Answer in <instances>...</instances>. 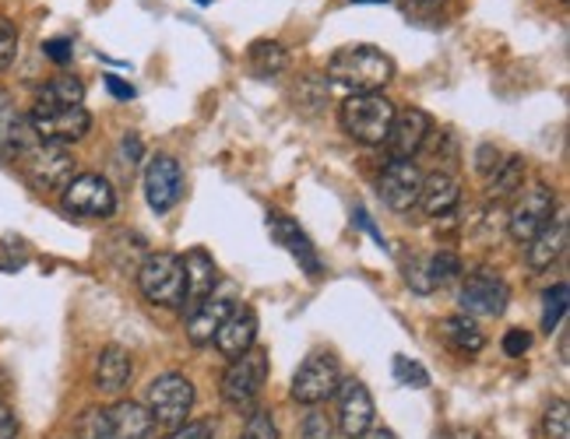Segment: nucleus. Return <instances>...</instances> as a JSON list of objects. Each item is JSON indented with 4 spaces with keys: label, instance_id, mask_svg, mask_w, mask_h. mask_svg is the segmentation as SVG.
Instances as JSON below:
<instances>
[{
    "label": "nucleus",
    "instance_id": "f257e3e1",
    "mask_svg": "<svg viewBox=\"0 0 570 439\" xmlns=\"http://www.w3.org/2000/svg\"><path fill=\"white\" fill-rule=\"evenodd\" d=\"M391 78H394L391 57L381 53L377 47H366V42H356V47H342L332 60H327V81L348 88V96H356V92H381V88Z\"/></svg>",
    "mask_w": 570,
    "mask_h": 439
},
{
    "label": "nucleus",
    "instance_id": "f03ea898",
    "mask_svg": "<svg viewBox=\"0 0 570 439\" xmlns=\"http://www.w3.org/2000/svg\"><path fill=\"white\" fill-rule=\"evenodd\" d=\"M394 102L381 92H356L348 96L338 109V123L342 130L353 141L366 144V148H377L387 141V130H391V120H394Z\"/></svg>",
    "mask_w": 570,
    "mask_h": 439
},
{
    "label": "nucleus",
    "instance_id": "7ed1b4c3",
    "mask_svg": "<svg viewBox=\"0 0 570 439\" xmlns=\"http://www.w3.org/2000/svg\"><path fill=\"white\" fill-rule=\"evenodd\" d=\"M138 289L151 306H166V310H180L184 306V263L177 253H148L138 263Z\"/></svg>",
    "mask_w": 570,
    "mask_h": 439
},
{
    "label": "nucleus",
    "instance_id": "20e7f679",
    "mask_svg": "<svg viewBox=\"0 0 570 439\" xmlns=\"http://www.w3.org/2000/svg\"><path fill=\"white\" fill-rule=\"evenodd\" d=\"M18 166L36 190H63L78 176V162L68 144L53 141H36L32 148H26L18 156Z\"/></svg>",
    "mask_w": 570,
    "mask_h": 439
},
{
    "label": "nucleus",
    "instance_id": "39448f33",
    "mask_svg": "<svg viewBox=\"0 0 570 439\" xmlns=\"http://www.w3.org/2000/svg\"><path fill=\"white\" fill-rule=\"evenodd\" d=\"M29 123H32L39 141L75 144L81 138H89L92 113L81 102L78 106H68V102H42V99H36L32 102V113H29Z\"/></svg>",
    "mask_w": 570,
    "mask_h": 439
},
{
    "label": "nucleus",
    "instance_id": "423d86ee",
    "mask_svg": "<svg viewBox=\"0 0 570 439\" xmlns=\"http://www.w3.org/2000/svg\"><path fill=\"white\" fill-rule=\"evenodd\" d=\"M151 422L163 426V429H177L190 419V408H194V383L184 377V372H163V377L151 380L148 387V401H145Z\"/></svg>",
    "mask_w": 570,
    "mask_h": 439
},
{
    "label": "nucleus",
    "instance_id": "0eeeda50",
    "mask_svg": "<svg viewBox=\"0 0 570 439\" xmlns=\"http://www.w3.org/2000/svg\"><path fill=\"white\" fill-rule=\"evenodd\" d=\"M268 383V351L265 348H247L244 356L229 359V369L223 372V401L233 408H247Z\"/></svg>",
    "mask_w": 570,
    "mask_h": 439
},
{
    "label": "nucleus",
    "instance_id": "6e6552de",
    "mask_svg": "<svg viewBox=\"0 0 570 439\" xmlns=\"http://www.w3.org/2000/svg\"><path fill=\"white\" fill-rule=\"evenodd\" d=\"M557 214V193L546 183H532L521 187L514 193V204L508 211V232L518 239V243H529V239L550 222Z\"/></svg>",
    "mask_w": 570,
    "mask_h": 439
},
{
    "label": "nucleus",
    "instance_id": "1a4fd4ad",
    "mask_svg": "<svg viewBox=\"0 0 570 439\" xmlns=\"http://www.w3.org/2000/svg\"><path fill=\"white\" fill-rule=\"evenodd\" d=\"M60 208L78 218H109L117 211V193L99 172H78L75 180L63 187Z\"/></svg>",
    "mask_w": 570,
    "mask_h": 439
},
{
    "label": "nucleus",
    "instance_id": "9d476101",
    "mask_svg": "<svg viewBox=\"0 0 570 439\" xmlns=\"http://www.w3.org/2000/svg\"><path fill=\"white\" fill-rule=\"evenodd\" d=\"M465 317H500L511 302V289L497 271L479 268L462 281V292H458Z\"/></svg>",
    "mask_w": 570,
    "mask_h": 439
},
{
    "label": "nucleus",
    "instance_id": "9b49d317",
    "mask_svg": "<svg viewBox=\"0 0 570 439\" xmlns=\"http://www.w3.org/2000/svg\"><path fill=\"white\" fill-rule=\"evenodd\" d=\"M338 380H342V369H338L335 356H327V351H314V356L306 359L296 369V377H293V401L321 405L338 390Z\"/></svg>",
    "mask_w": 570,
    "mask_h": 439
},
{
    "label": "nucleus",
    "instance_id": "f8f14e48",
    "mask_svg": "<svg viewBox=\"0 0 570 439\" xmlns=\"http://www.w3.org/2000/svg\"><path fill=\"white\" fill-rule=\"evenodd\" d=\"M420 190H423V172L412 159H391L377 180V193L391 211H412L420 204Z\"/></svg>",
    "mask_w": 570,
    "mask_h": 439
},
{
    "label": "nucleus",
    "instance_id": "ddd939ff",
    "mask_svg": "<svg viewBox=\"0 0 570 439\" xmlns=\"http://www.w3.org/2000/svg\"><path fill=\"white\" fill-rule=\"evenodd\" d=\"M145 201L156 214H166L173 204L180 201V187H184V172L180 162L173 156H151L145 166Z\"/></svg>",
    "mask_w": 570,
    "mask_h": 439
},
{
    "label": "nucleus",
    "instance_id": "4468645a",
    "mask_svg": "<svg viewBox=\"0 0 570 439\" xmlns=\"http://www.w3.org/2000/svg\"><path fill=\"white\" fill-rule=\"evenodd\" d=\"M338 429L348 439H360L374 426V398L363 380H338Z\"/></svg>",
    "mask_w": 570,
    "mask_h": 439
},
{
    "label": "nucleus",
    "instance_id": "2eb2a0df",
    "mask_svg": "<svg viewBox=\"0 0 570 439\" xmlns=\"http://www.w3.org/2000/svg\"><path fill=\"white\" fill-rule=\"evenodd\" d=\"M268 232H272V239L282 247V250H289L296 260H299V268L311 275V278H321V271H324V263H321V257H317V250H314V243H311V236H306L289 214H282V211H272L268 214Z\"/></svg>",
    "mask_w": 570,
    "mask_h": 439
},
{
    "label": "nucleus",
    "instance_id": "dca6fc26",
    "mask_svg": "<svg viewBox=\"0 0 570 439\" xmlns=\"http://www.w3.org/2000/svg\"><path fill=\"white\" fill-rule=\"evenodd\" d=\"M430 130H433L430 113H423V109H402V113H394L391 120L387 148L394 151V159H412L415 151L426 144Z\"/></svg>",
    "mask_w": 570,
    "mask_h": 439
},
{
    "label": "nucleus",
    "instance_id": "f3484780",
    "mask_svg": "<svg viewBox=\"0 0 570 439\" xmlns=\"http://www.w3.org/2000/svg\"><path fill=\"white\" fill-rule=\"evenodd\" d=\"M254 341H257V313L250 306H233V313L215 331V348L223 351L226 359H236V356H244L247 348H254Z\"/></svg>",
    "mask_w": 570,
    "mask_h": 439
},
{
    "label": "nucleus",
    "instance_id": "a211bd4d",
    "mask_svg": "<svg viewBox=\"0 0 570 439\" xmlns=\"http://www.w3.org/2000/svg\"><path fill=\"white\" fill-rule=\"evenodd\" d=\"M130 377H135V362H130L127 348L106 345L99 356H96V366H92V383H96V390L109 393V398H117V393L127 390Z\"/></svg>",
    "mask_w": 570,
    "mask_h": 439
},
{
    "label": "nucleus",
    "instance_id": "6ab92c4d",
    "mask_svg": "<svg viewBox=\"0 0 570 439\" xmlns=\"http://www.w3.org/2000/svg\"><path fill=\"white\" fill-rule=\"evenodd\" d=\"M567 229H570L567 214L557 211V214L550 218V222H546V226L529 239V268H532V271L553 268V263L563 257V250H567Z\"/></svg>",
    "mask_w": 570,
    "mask_h": 439
},
{
    "label": "nucleus",
    "instance_id": "aec40b11",
    "mask_svg": "<svg viewBox=\"0 0 570 439\" xmlns=\"http://www.w3.org/2000/svg\"><path fill=\"white\" fill-rule=\"evenodd\" d=\"M180 263H184V281H187L184 306H187V313H190L197 302H205L208 296H215L218 268H215V260H212L205 250H190V253H184Z\"/></svg>",
    "mask_w": 570,
    "mask_h": 439
},
{
    "label": "nucleus",
    "instance_id": "412c9836",
    "mask_svg": "<svg viewBox=\"0 0 570 439\" xmlns=\"http://www.w3.org/2000/svg\"><path fill=\"white\" fill-rule=\"evenodd\" d=\"M233 306L236 302L226 299V296H208L205 302H197L194 310L187 313V338H190V345H212L215 331L233 313Z\"/></svg>",
    "mask_w": 570,
    "mask_h": 439
},
{
    "label": "nucleus",
    "instance_id": "4be33fe9",
    "mask_svg": "<svg viewBox=\"0 0 570 439\" xmlns=\"http://www.w3.org/2000/svg\"><path fill=\"white\" fill-rule=\"evenodd\" d=\"M462 201V187L451 172H430L423 176V190H420V208L426 214H451Z\"/></svg>",
    "mask_w": 570,
    "mask_h": 439
},
{
    "label": "nucleus",
    "instance_id": "5701e85b",
    "mask_svg": "<svg viewBox=\"0 0 570 439\" xmlns=\"http://www.w3.org/2000/svg\"><path fill=\"white\" fill-rule=\"evenodd\" d=\"M109 419H114L117 439H151V432H156L148 408L138 401H117L109 408Z\"/></svg>",
    "mask_w": 570,
    "mask_h": 439
},
{
    "label": "nucleus",
    "instance_id": "b1692460",
    "mask_svg": "<svg viewBox=\"0 0 570 439\" xmlns=\"http://www.w3.org/2000/svg\"><path fill=\"white\" fill-rule=\"evenodd\" d=\"M441 335L448 338V345L454 351H462V356H475V351H482V345H487V338H482V331L475 327L472 317L458 313V317H448L441 323Z\"/></svg>",
    "mask_w": 570,
    "mask_h": 439
},
{
    "label": "nucleus",
    "instance_id": "393cba45",
    "mask_svg": "<svg viewBox=\"0 0 570 439\" xmlns=\"http://www.w3.org/2000/svg\"><path fill=\"white\" fill-rule=\"evenodd\" d=\"M247 57H250V71L257 78H275L285 71V63H289V53H285V47L275 39H257Z\"/></svg>",
    "mask_w": 570,
    "mask_h": 439
},
{
    "label": "nucleus",
    "instance_id": "a878e982",
    "mask_svg": "<svg viewBox=\"0 0 570 439\" xmlns=\"http://www.w3.org/2000/svg\"><path fill=\"white\" fill-rule=\"evenodd\" d=\"M524 187V159L508 156L500 162V169L490 176V201H508Z\"/></svg>",
    "mask_w": 570,
    "mask_h": 439
},
{
    "label": "nucleus",
    "instance_id": "bb28decb",
    "mask_svg": "<svg viewBox=\"0 0 570 439\" xmlns=\"http://www.w3.org/2000/svg\"><path fill=\"white\" fill-rule=\"evenodd\" d=\"M36 99H42V102H68V106H78V102H85V84H81L75 74H57V78H50L47 84L39 88Z\"/></svg>",
    "mask_w": 570,
    "mask_h": 439
},
{
    "label": "nucleus",
    "instance_id": "cd10ccee",
    "mask_svg": "<svg viewBox=\"0 0 570 439\" xmlns=\"http://www.w3.org/2000/svg\"><path fill=\"white\" fill-rule=\"evenodd\" d=\"M78 439H117L114 419H109V408H85L75 422Z\"/></svg>",
    "mask_w": 570,
    "mask_h": 439
},
{
    "label": "nucleus",
    "instance_id": "c85d7f7f",
    "mask_svg": "<svg viewBox=\"0 0 570 439\" xmlns=\"http://www.w3.org/2000/svg\"><path fill=\"white\" fill-rule=\"evenodd\" d=\"M426 271H430L433 289H441V285H448L462 275V257H458L454 250H441V253L426 257Z\"/></svg>",
    "mask_w": 570,
    "mask_h": 439
},
{
    "label": "nucleus",
    "instance_id": "c756f323",
    "mask_svg": "<svg viewBox=\"0 0 570 439\" xmlns=\"http://www.w3.org/2000/svg\"><path fill=\"white\" fill-rule=\"evenodd\" d=\"M563 317H567V285L560 281L557 289H550L542 296V331L553 335L563 323Z\"/></svg>",
    "mask_w": 570,
    "mask_h": 439
},
{
    "label": "nucleus",
    "instance_id": "7c9ffc66",
    "mask_svg": "<svg viewBox=\"0 0 570 439\" xmlns=\"http://www.w3.org/2000/svg\"><path fill=\"white\" fill-rule=\"evenodd\" d=\"M542 432H546V439H570V408L563 398H557L550 408H546Z\"/></svg>",
    "mask_w": 570,
    "mask_h": 439
},
{
    "label": "nucleus",
    "instance_id": "2f4dec72",
    "mask_svg": "<svg viewBox=\"0 0 570 439\" xmlns=\"http://www.w3.org/2000/svg\"><path fill=\"white\" fill-rule=\"evenodd\" d=\"M394 380L399 383H405V387H415V390H426L430 387V372L415 362V359H409V356H394Z\"/></svg>",
    "mask_w": 570,
    "mask_h": 439
},
{
    "label": "nucleus",
    "instance_id": "473e14b6",
    "mask_svg": "<svg viewBox=\"0 0 570 439\" xmlns=\"http://www.w3.org/2000/svg\"><path fill=\"white\" fill-rule=\"evenodd\" d=\"M239 439H278V426L265 408H257V411H250V419H247L244 432H239Z\"/></svg>",
    "mask_w": 570,
    "mask_h": 439
},
{
    "label": "nucleus",
    "instance_id": "72a5a7b5",
    "mask_svg": "<svg viewBox=\"0 0 570 439\" xmlns=\"http://www.w3.org/2000/svg\"><path fill=\"white\" fill-rule=\"evenodd\" d=\"M405 281H409V289L412 292H433V281H430V271H426V257H412L405 260Z\"/></svg>",
    "mask_w": 570,
    "mask_h": 439
},
{
    "label": "nucleus",
    "instance_id": "f704fd0d",
    "mask_svg": "<svg viewBox=\"0 0 570 439\" xmlns=\"http://www.w3.org/2000/svg\"><path fill=\"white\" fill-rule=\"evenodd\" d=\"M299 432H303V439H335V426H332V419H327L324 411H311V415H306Z\"/></svg>",
    "mask_w": 570,
    "mask_h": 439
},
{
    "label": "nucleus",
    "instance_id": "c9c22d12",
    "mask_svg": "<svg viewBox=\"0 0 570 439\" xmlns=\"http://www.w3.org/2000/svg\"><path fill=\"white\" fill-rule=\"evenodd\" d=\"M18 53V29L8 18H0V71H8Z\"/></svg>",
    "mask_w": 570,
    "mask_h": 439
},
{
    "label": "nucleus",
    "instance_id": "e433bc0d",
    "mask_svg": "<svg viewBox=\"0 0 570 439\" xmlns=\"http://www.w3.org/2000/svg\"><path fill=\"white\" fill-rule=\"evenodd\" d=\"M29 260V250L21 247V239H4L0 243V271H18Z\"/></svg>",
    "mask_w": 570,
    "mask_h": 439
},
{
    "label": "nucleus",
    "instance_id": "4c0bfd02",
    "mask_svg": "<svg viewBox=\"0 0 570 439\" xmlns=\"http://www.w3.org/2000/svg\"><path fill=\"white\" fill-rule=\"evenodd\" d=\"M169 439H218V426L212 419H202V422H184L169 432Z\"/></svg>",
    "mask_w": 570,
    "mask_h": 439
},
{
    "label": "nucleus",
    "instance_id": "58836bf2",
    "mask_svg": "<svg viewBox=\"0 0 570 439\" xmlns=\"http://www.w3.org/2000/svg\"><path fill=\"white\" fill-rule=\"evenodd\" d=\"M529 348H532V335H529V331H521V327H511V331L503 335V356L521 359Z\"/></svg>",
    "mask_w": 570,
    "mask_h": 439
},
{
    "label": "nucleus",
    "instance_id": "ea45409f",
    "mask_svg": "<svg viewBox=\"0 0 570 439\" xmlns=\"http://www.w3.org/2000/svg\"><path fill=\"white\" fill-rule=\"evenodd\" d=\"M500 162H503V156H500V148H497V144H479V148H475V169H479L482 176H487V180L500 169Z\"/></svg>",
    "mask_w": 570,
    "mask_h": 439
},
{
    "label": "nucleus",
    "instance_id": "a19ab883",
    "mask_svg": "<svg viewBox=\"0 0 570 439\" xmlns=\"http://www.w3.org/2000/svg\"><path fill=\"white\" fill-rule=\"evenodd\" d=\"M18 123H21V113L14 109L11 96L4 92V88H0V141H4Z\"/></svg>",
    "mask_w": 570,
    "mask_h": 439
},
{
    "label": "nucleus",
    "instance_id": "79ce46f5",
    "mask_svg": "<svg viewBox=\"0 0 570 439\" xmlns=\"http://www.w3.org/2000/svg\"><path fill=\"white\" fill-rule=\"evenodd\" d=\"M42 57L60 63V68H63V63H71V57H75L71 39H47V42H42Z\"/></svg>",
    "mask_w": 570,
    "mask_h": 439
},
{
    "label": "nucleus",
    "instance_id": "37998d69",
    "mask_svg": "<svg viewBox=\"0 0 570 439\" xmlns=\"http://www.w3.org/2000/svg\"><path fill=\"white\" fill-rule=\"evenodd\" d=\"M353 222H356V226H360V229H363L366 236H374V243H377L381 250H391V247H387V239H384V236L377 232V226L370 222V214H366L363 208H356V211H353Z\"/></svg>",
    "mask_w": 570,
    "mask_h": 439
},
{
    "label": "nucleus",
    "instance_id": "c03bdc74",
    "mask_svg": "<svg viewBox=\"0 0 570 439\" xmlns=\"http://www.w3.org/2000/svg\"><path fill=\"white\" fill-rule=\"evenodd\" d=\"M0 439H18V419L4 401H0Z\"/></svg>",
    "mask_w": 570,
    "mask_h": 439
},
{
    "label": "nucleus",
    "instance_id": "a18cd8bd",
    "mask_svg": "<svg viewBox=\"0 0 570 439\" xmlns=\"http://www.w3.org/2000/svg\"><path fill=\"white\" fill-rule=\"evenodd\" d=\"M106 92H109V96H117V99H135V96H138V92H135V84L120 81L117 74H106Z\"/></svg>",
    "mask_w": 570,
    "mask_h": 439
},
{
    "label": "nucleus",
    "instance_id": "49530a36",
    "mask_svg": "<svg viewBox=\"0 0 570 439\" xmlns=\"http://www.w3.org/2000/svg\"><path fill=\"white\" fill-rule=\"evenodd\" d=\"M124 156H127L130 166H138V162H141V141L127 134V138H124Z\"/></svg>",
    "mask_w": 570,
    "mask_h": 439
},
{
    "label": "nucleus",
    "instance_id": "de8ad7c7",
    "mask_svg": "<svg viewBox=\"0 0 570 439\" xmlns=\"http://www.w3.org/2000/svg\"><path fill=\"white\" fill-rule=\"evenodd\" d=\"M444 439H475V432H469V429H451V432H444Z\"/></svg>",
    "mask_w": 570,
    "mask_h": 439
},
{
    "label": "nucleus",
    "instance_id": "09e8293b",
    "mask_svg": "<svg viewBox=\"0 0 570 439\" xmlns=\"http://www.w3.org/2000/svg\"><path fill=\"white\" fill-rule=\"evenodd\" d=\"M412 8H433V4H441V0H409Z\"/></svg>",
    "mask_w": 570,
    "mask_h": 439
},
{
    "label": "nucleus",
    "instance_id": "8fccbe9b",
    "mask_svg": "<svg viewBox=\"0 0 570 439\" xmlns=\"http://www.w3.org/2000/svg\"><path fill=\"white\" fill-rule=\"evenodd\" d=\"M370 439H399V436H394L391 429H377L374 436H370Z\"/></svg>",
    "mask_w": 570,
    "mask_h": 439
},
{
    "label": "nucleus",
    "instance_id": "3c124183",
    "mask_svg": "<svg viewBox=\"0 0 570 439\" xmlns=\"http://www.w3.org/2000/svg\"><path fill=\"white\" fill-rule=\"evenodd\" d=\"M353 4H391V0H353Z\"/></svg>",
    "mask_w": 570,
    "mask_h": 439
},
{
    "label": "nucleus",
    "instance_id": "603ef678",
    "mask_svg": "<svg viewBox=\"0 0 570 439\" xmlns=\"http://www.w3.org/2000/svg\"><path fill=\"white\" fill-rule=\"evenodd\" d=\"M197 4H212V0H197Z\"/></svg>",
    "mask_w": 570,
    "mask_h": 439
}]
</instances>
